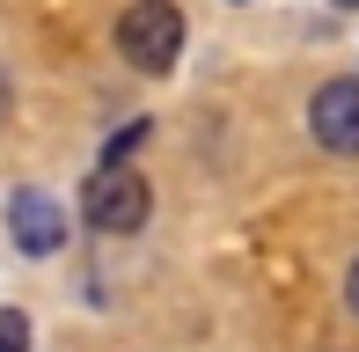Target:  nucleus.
<instances>
[{
	"mask_svg": "<svg viewBox=\"0 0 359 352\" xmlns=\"http://www.w3.org/2000/svg\"><path fill=\"white\" fill-rule=\"evenodd\" d=\"M15 110V81H8V67H0V118Z\"/></svg>",
	"mask_w": 359,
	"mask_h": 352,
	"instance_id": "obj_8",
	"label": "nucleus"
},
{
	"mask_svg": "<svg viewBox=\"0 0 359 352\" xmlns=\"http://www.w3.org/2000/svg\"><path fill=\"white\" fill-rule=\"evenodd\" d=\"M118 52L133 59L140 74H169L176 52H184V8L176 0H133L118 15Z\"/></svg>",
	"mask_w": 359,
	"mask_h": 352,
	"instance_id": "obj_1",
	"label": "nucleus"
},
{
	"mask_svg": "<svg viewBox=\"0 0 359 352\" xmlns=\"http://www.w3.org/2000/svg\"><path fill=\"white\" fill-rule=\"evenodd\" d=\"M8 235H15V250H22V257H52V250L67 243V205H59L52 191L22 184V191L8 198Z\"/></svg>",
	"mask_w": 359,
	"mask_h": 352,
	"instance_id": "obj_4",
	"label": "nucleus"
},
{
	"mask_svg": "<svg viewBox=\"0 0 359 352\" xmlns=\"http://www.w3.org/2000/svg\"><path fill=\"white\" fill-rule=\"evenodd\" d=\"M140 140H147V118H133V125H125V133H118V140L103 147V169H110V162H125V154H133Z\"/></svg>",
	"mask_w": 359,
	"mask_h": 352,
	"instance_id": "obj_6",
	"label": "nucleus"
},
{
	"mask_svg": "<svg viewBox=\"0 0 359 352\" xmlns=\"http://www.w3.org/2000/svg\"><path fill=\"white\" fill-rule=\"evenodd\" d=\"M308 133L330 154H359V74H337L308 95Z\"/></svg>",
	"mask_w": 359,
	"mask_h": 352,
	"instance_id": "obj_3",
	"label": "nucleus"
},
{
	"mask_svg": "<svg viewBox=\"0 0 359 352\" xmlns=\"http://www.w3.org/2000/svg\"><path fill=\"white\" fill-rule=\"evenodd\" d=\"M0 352H29V316L22 309H0Z\"/></svg>",
	"mask_w": 359,
	"mask_h": 352,
	"instance_id": "obj_5",
	"label": "nucleus"
},
{
	"mask_svg": "<svg viewBox=\"0 0 359 352\" xmlns=\"http://www.w3.org/2000/svg\"><path fill=\"white\" fill-rule=\"evenodd\" d=\"M147 176L140 169H125V162H110V169H95L88 176V191H81V220H88L95 235H140L147 228Z\"/></svg>",
	"mask_w": 359,
	"mask_h": 352,
	"instance_id": "obj_2",
	"label": "nucleus"
},
{
	"mask_svg": "<svg viewBox=\"0 0 359 352\" xmlns=\"http://www.w3.org/2000/svg\"><path fill=\"white\" fill-rule=\"evenodd\" d=\"M330 8H359V0H330Z\"/></svg>",
	"mask_w": 359,
	"mask_h": 352,
	"instance_id": "obj_9",
	"label": "nucleus"
},
{
	"mask_svg": "<svg viewBox=\"0 0 359 352\" xmlns=\"http://www.w3.org/2000/svg\"><path fill=\"white\" fill-rule=\"evenodd\" d=\"M345 309L359 316V257H352V271H345Z\"/></svg>",
	"mask_w": 359,
	"mask_h": 352,
	"instance_id": "obj_7",
	"label": "nucleus"
}]
</instances>
